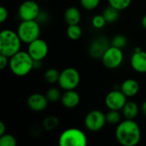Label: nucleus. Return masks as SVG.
I'll list each match as a JSON object with an SVG mask.
<instances>
[{
  "label": "nucleus",
  "instance_id": "obj_24",
  "mask_svg": "<svg viewBox=\"0 0 146 146\" xmlns=\"http://www.w3.org/2000/svg\"><path fill=\"white\" fill-rule=\"evenodd\" d=\"M62 93L61 92V90L57 87H50L47 90L45 96L49 102L55 103L59 100H61Z\"/></svg>",
  "mask_w": 146,
  "mask_h": 146
},
{
  "label": "nucleus",
  "instance_id": "obj_11",
  "mask_svg": "<svg viewBox=\"0 0 146 146\" xmlns=\"http://www.w3.org/2000/svg\"><path fill=\"white\" fill-rule=\"evenodd\" d=\"M27 51L33 60H44L48 54L49 47L44 39L38 38L28 44Z\"/></svg>",
  "mask_w": 146,
  "mask_h": 146
},
{
  "label": "nucleus",
  "instance_id": "obj_2",
  "mask_svg": "<svg viewBox=\"0 0 146 146\" xmlns=\"http://www.w3.org/2000/svg\"><path fill=\"white\" fill-rule=\"evenodd\" d=\"M9 68L15 76H26L33 69V59L27 51L20 50L9 57Z\"/></svg>",
  "mask_w": 146,
  "mask_h": 146
},
{
  "label": "nucleus",
  "instance_id": "obj_34",
  "mask_svg": "<svg viewBox=\"0 0 146 146\" xmlns=\"http://www.w3.org/2000/svg\"><path fill=\"white\" fill-rule=\"evenodd\" d=\"M6 127H5V124L3 122V121H0V136L6 133Z\"/></svg>",
  "mask_w": 146,
  "mask_h": 146
},
{
  "label": "nucleus",
  "instance_id": "obj_10",
  "mask_svg": "<svg viewBox=\"0 0 146 146\" xmlns=\"http://www.w3.org/2000/svg\"><path fill=\"white\" fill-rule=\"evenodd\" d=\"M127 102V96L120 89L110 92L104 99L106 107L113 110H121Z\"/></svg>",
  "mask_w": 146,
  "mask_h": 146
},
{
  "label": "nucleus",
  "instance_id": "obj_25",
  "mask_svg": "<svg viewBox=\"0 0 146 146\" xmlns=\"http://www.w3.org/2000/svg\"><path fill=\"white\" fill-rule=\"evenodd\" d=\"M108 2L110 6L114 7L119 11H121L130 6L132 0H108Z\"/></svg>",
  "mask_w": 146,
  "mask_h": 146
},
{
  "label": "nucleus",
  "instance_id": "obj_14",
  "mask_svg": "<svg viewBox=\"0 0 146 146\" xmlns=\"http://www.w3.org/2000/svg\"><path fill=\"white\" fill-rule=\"evenodd\" d=\"M48 99L45 95L40 93H33L27 98L28 108L34 112H40L44 110L48 106Z\"/></svg>",
  "mask_w": 146,
  "mask_h": 146
},
{
  "label": "nucleus",
  "instance_id": "obj_7",
  "mask_svg": "<svg viewBox=\"0 0 146 146\" xmlns=\"http://www.w3.org/2000/svg\"><path fill=\"white\" fill-rule=\"evenodd\" d=\"M101 60L105 68L109 69H115L122 64L124 54L121 49L110 44L103 55Z\"/></svg>",
  "mask_w": 146,
  "mask_h": 146
},
{
  "label": "nucleus",
  "instance_id": "obj_28",
  "mask_svg": "<svg viewBox=\"0 0 146 146\" xmlns=\"http://www.w3.org/2000/svg\"><path fill=\"white\" fill-rule=\"evenodd\" d=\"M107 21L104 18V16L102 15H96L92 20V24L93 26V27L97 28V29H100L103 28L105 25H106Z\"/></svg>",
  "mask_w": 146,
  "mask_h": 146
},
{
  "label": "nucleus",
  "instance_id": "obj_1",
  "mask_svg": "<svg viewBox=\"0 0 146 146\" xmlns=\"http://www.w3.org/2000/svg\"><path fill=\"white\" fill-rule=\"evenodd\" d=\"M115 139L123 146L137 145L141 139V130L134 120L125 119L116 125Z\"/></svg>",
  "mask_w": 146,
  "mask_h": 146
},
{
  "label": "nucleus",
  "instance_id": "obj_36",
  "mask_svg": "<svg viewBox=\"0 0 146 146\" xmlns=\"http://www.w3.org/2000/svg\"><path fill=\"white\" fill-rule=\"evenodd\" d=\"M141 24H142V27L146 30V15H144V17L142 18V20H141Z\"/></svg>",
  "mask_w": 146,
  "mask_h": 146
},
{
  "label": "nucleus",
  "instance_id": "obj_29",
  "mask_svg": "<svg viewBox=\"0 0 146 146\" xmlns=\"http://www.w3.org/2000/svg\"><path fill=\"white\" fill-rule=\"evenodd\" d=\"M81 6L86 10H93L100 3L101 0H80Z\"/></svg>",
  "mask_w": 146,
  "mask_h": 146
},
{
  "label": "nucleus",
  "instance_id": "obj_15",
  "mask_svg": "<svg viewBox=\"0 0 146 146\" xmlns=\"http://www.w3.org/2000/svg\"><path fill=\"white\" fill-rule=\"evenodd\" d=\"M80 102V97L75 90L65 91L61 98V103L67 109H74L78 106Z\"/></svg>",
  "mask_w": 146,
  "mask_h": 146
},
{
  "label": "nucleus",
  "instance_id": "obj_8",
  "mask_svg": "<svg viewBox=\"0 0 146 146\" xmlns=\"http://www.w3.org/2000/svg\"><path fill=\"white\" fill-rule=\"evenodd\" d=\"M84 123L87 130L91 132H98L100 131L107 122L105 115L101 110H93L87 113Z\"/></svg>",
  "mask_w": 146,
  "mask_h": 146
},
{
  "label": "nucleus",
  "instance_id": "obj_35",
  "mask_svg": "<svg viewBox=\"0 0 146 146\" xmlns=\"http://www.w3.org/2000/svg\"><path fill=\"white\" fill-rule=\"evenodd\" d=\"M140 110H141V111H142V113L145 115L146 116V101H145L143 104H142V105H141V108H140Z\"/></svg>",
  "mask_w": 146,
  "mask_h": 146
},
{
  "label": "nucleus",
  "instance_id": "obj_32",
  "mask_svg": "<svg viewBox=\"0 0 146 146\" xmlns=\"http://www.w3.org/2000/svg\"><path fill=\"white\" fill-rule=\"evenodd\" d=\"M9 58L4 55L0 54V69H4L7 66H9Z\"/></svg>",
  "mask_w": 146,
  "mask_h": 146
},
{
  "label": "nucleus",
  "instance_id": "obj_33",
  "mask_svg": "<svg viewBox=\"0 0 146 146\" xmlns=\"http://www.w3.org/2000/svg\"><path fill=\"white\" fill-rule=\"evenodd\" d=\"M42 61L43 60H33V68L38 69L42 67Z\"/></svg>",
  "mask_w": 146,
  "mask_h": 146
},
{
  "label": "nucleus",
  "instance_id": "obj_21",
  "mask_svg": "<svg viewBox=\"0 0 146 146\" xmlns=\"http://www.w3.org/2000/svg\"><path fill=\"white\" fill-rule=\"evenodd\" d=\"M59 126V119L56 116L50 115L44 118L43 121V127L46 131H53Z\"/></svg>",
  "mask_w": 146,
  "mask_h": 146
},
{
  "label": "nucleus",
  "instance_id": "obj_17",
  "mask_svg": "<svg viewBox=\"0 0 146 146\" xmlns=\"http://www.w3.org/2000/svg\"><path fill=\"white\" fill-rule=\"evenodd\" d=\"M122 115L125 119L134 120L139 112V107L134 101H127L121 110Z\"/></svg>",
  "mask_w": 146,
  "mask_h": 146
},
{
  "label": "nucleus",
  "instance_id": "obj_30",
  "mask_svg": "<svg viewBox=\"0 0 146 146\" xmlns=\"http://www.w3.org/2000/svg\"><path fill=\"white\" fill-rule=\"evenodd\" d=\"M50 19L49 14L45 11V10H41L36 19V21L39 23V24H44L46 23Z\"/></svg>",
  "mask_w": 146,
  "mask_h": 146
},
{
  "label": "nucleus",
  "instance_id": "obj_22",
  "mask_svg": "<svg viewBox=\"0 0 146 146\" xmlns=\"http://www.w3.org/2000/svg\"><path fill=\"white\" fill-rule=\"evenodd\" d=\"M120 110H110V111L105 115L106 122L110 125H118L121 121V114Z\"/></svg>",
  "mask_w": 146,
  "mask_h": 146
},
{
  "label": "nucleus",
  "instance_id": "obj_26",
  "mask_svg": "<svg viewBox=\"0 0 146 146\" xmlns=\"http://www.w3.org/2000/svg\"><path fill=\"white\" fill-rule=\"evenodd\" d=\"M127 39L122 34H117L114 36V38L111 40V45L120 49L124 48L127 45Z\"/></svg>",
  "mask_w": 146,
  "mask_h": 146
},
{
  "label": "nucleus",
  "instance_id": "obj_18",
  "mask_svg": "<svg viewBox=\"0 0 146 146\" xmlns=\"http://www.w3.org/2000/svg\"><path fill=\"white\" fill-rule=\"evenodd\" d=\"M64 20L68 25L79 24L81 20V14L76 7H68L64 12Z\"/></svg>",
  "mask_w": 146,
  "mask_h": 146
},
{
  "label": "nucleus",
  "instance_id": "obj_4",
  "mask_svg": "<svg viewBox=\"0 0 146 146\" xmlns=\"http://www.w3.org/2000/svg\"><path fill=\"white\" fill-rule=\"evenodd\" d=\"M22 43L30 44L39 38L40 24L36 21H21L16 30Z\"/></svg>",
  "mask_w": 146,
  "mask_h": 146
},
{
  "label": "nucleus",
  "instance_id": "obj_9",
  "mask_svg": "<svg viewBox=\"0 0 146 146\" xmlns=\"http://www.w3.org/2000/svg\"><path fill=\"white\" fill-rule=\"evenodd\" d=\"M41 11L38 3L33 0H26L19 6L18 16L21 21L36 20Z\"/></svg>",
  "mask_w": 146,
  "mask_h": 146
},
{
  "label": "nucleus",
  "instance_id": "obj_13",
  "mask_svg": "<svg viewBox=\"0 0 146 146\" xmlns=\"http://www.w3.org/2000/svg\"><path fill=\"white\" fill-rule=\"evenodd\" d=\"M132 68L139 74H146V51L142 50L139 47L135 48L134 53L131 57Z\"/></svg>",
  "mask_w": 146,
  "mask_h": 146
},
{
  "label": "nucleus",
  "instance_id": "obj_5",
  "mask_svg": "<svg viewBox=\"0 0 146 146\" xmlns=\"http://www.w3.org/2000/svg\"><path fill=\"white\" fill-rule=\"evenodd\" d=\"M58 144L61 146H86L87 138L83 131L78 128H68L59 136Z\"/></svg>",
  "mask_w": 146,
  "mask_h": 146
},
{
  "label": "nucleus",
  "instance_id": "obj_23",
  "mask_svg": "<svg viewBox=\"0 0 146 146\" xmlns=\"http://www.w3.org/2000/svg\"><path fill=\"white\" fill-rule=\"evenodd\" d=\"M59 77H60V72L56 68H49L44 72V80L50 84H55L58 82Z\"/></svg>",
  "mask_w": 146,
  "mask_h": 146
},
{
  "label": "nucleus",
  "instance_id": "obj_20",
  "mask_svg": "<svg viewBox=\"0 0 146 146\" xmlns=\"http://www.w3.org/2000/svg\"><path fill=\"white\" fill-rule=\"evenodd\" d=\"M82 35V29L79 26V24L76 25H68L67 28V36L71 40H78L80 38Z\"/></svg>",
  "mask_w": 146,
  "mask_h": 146
},
{
  "label": "nucleus",
  "instance_id": "obj_19",
  "mask_svg": "<svg viewBox=\"0 0 146 146\" xmlns=\"http://www.w3.org/2000/svg\"><path fill=\"white\" fill-rule=\"evenodd\" d=\"M103 15L104 16L107 23H114L118 20L120 15V11L110 5L104 10Z\"/></svg>",
  "mask_w": 146,
  "mask_h": 146
},
{
  "label": "nucleus",
  "instance_id": "obj_31",
  "mask_svg": "<svg viewBox=\"0 0 146 146\" xmlns=\"http://www.w3.org/2000/svg\"><path fill=\"white\" fill-rule=\"evenodd\" d=\"M8 9L4 7V6H1L0 7V22L3 23L7 19H8Z\"/></svg>",
  "mask_w": 146,
  "mask_h": 146
},
{
  "label": "nucleus",
  "instance_id": "obj_16",
  "mask_svg": "<svg viewBox=\"0 0 146 146\" xmlns=\"http://www.w3.org/2000/svg\"><path fill=\"white\" fill-rule=\"evenodd\" d=\"M120 90L127 96V98H133L139 93V84L133 79H127L121 83Z\"/></svg>",
  "mask_w": 146,
  "mask_h": 146
},
{
  "label": "nucleus",
  "instance_id": "obj_3",
  "mask_svg": "<svg viewBox=\"0 0 146 146\" xmlns=\"http://www.w3.org/2000/svg\"><path fill=\"white\" fill-rule=\"evenodd\" d=\"M22 41L17 32L11 29H4L0 33V54L9 58L21 50Z\"/></svg>",
  "mask_w": 146,
  "mask_h": 146
},
{
  "label": "nucleus",
  "instance_id": "obj_12",
  "mask_svg": "<svg viewBox=\"0 0 146 146\" xmlns=\"http://www.w3.org/2000/svg\"><path fill=\"white\" fill-rule=\"evenodd\" d=\"M110 46V42L107 38L103 36L98 37L91 43L89 46V55L93 58H102Z\"/></svg>",
  "mask_w": 146,
  "mask_h": 146
},
{
  "label": "nucleus",
  "instance_id": "obj_27",
  "mask_svg": "<svg viewBox=\"0 0 146 146\" xmlns=\"http://www.w3.org/2000/svg\"><path fill=\"white\" fill-rule=\"evenodd\" d=\"M17 144L15 138L8 133L0 136V146H15Z\"/></svg>",
  "mask_w": 146,
  "mask_h": 146
},
{
  "label": "nucleus",
  "instance_id": "obj_6",
  "mask_svg": "<svg viewBox=\"0 0 146 146\" xmlns=\"http://www.w3.org/2000/svg\"><path fill=\"white\" fill-rule=\"evenodd\" d=\"M80 81L79 71L74 68H67L60 72L58 85L64 91L75 90Z\"/></svg>",
  "mask_w": 146,
  "mask_h": 146
}]
</instances>
